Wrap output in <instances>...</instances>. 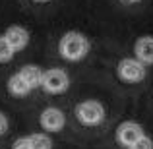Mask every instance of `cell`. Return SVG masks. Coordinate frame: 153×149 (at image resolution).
Returning <instances> with one entry per match:
<instances>
[{
  "label": "cell",
  "mask_w": 153,
  "mask_h": 149,
  "mask_svg": "<svg viewBox=\"0 0 153 149\" xmlns=\"http://www.w3.org/2000/svg\"><path fill=\"white\" fill-rule=\"evenodd\" d=\"M58 50H60V56L64 60L78 62V60H83L87 56V52H89V41H87L85 35L78 33V31H68L60 39Z\"/></svg>",
  "instance_id": "6da1fadb"
},
{
  "label": "cell",
  "mask_w": 153,
  "mask_h": 149,
  "mask_svg": "<svg viewBox=\"0 0 153 149\" xmlns=\"http://www.w3.org/2000/svg\"><path fill=\"white\" fill-rule=\"evenodd\" d=\"M76 118L83 126H99L105 120V107L95 99L82 101L76 107Z\"/></svg>",
  "instance_id": "7a4b0ae2"
},
{
  "label": "cell",
  "mask_w": 153,
  "mask_h": 149,
  "mask_svg": "<svg viewBox=\"0 0 153 149\" xmlns=\"http://www.w3.org/2000/svg\"><path fill=\"white\" fill-rule=\"evenodd\" d=\"M41 87L51 95H60L68 91V87H70V76L60 68H49L43 72Z\"/></svg>",
  "instance_id": "3957f363"
},
{
  "label": "cell",
  "mask_w": 153,
  "mask_h": 149,
  "mask_svg": "<svg viewBox=\"0 0 153 149\" xmlns=\"http://www.w3.org/2000/svg\"><path fill=\"white\" fill-rule=\"evenodd\" d=\"M118 76L128 83H140L146 79L147 68L136 58H122L118 62Z\"/></svg>",
  "instance_id": "277c9868"
},
{
  "label": "cell",
  "mask_w": 153,
  "mask_h": 149,
  "mask_svg": "<svg viewBox=\"0 0 153 149\" xmlns=\"http://www.w3.org/2000/svg\"><path fill=\"white\" fill-rule=\"evenodd\" d=\"M143 136H146L143 128L138 122H134V120H126V122L118 124V128H116V142H118V145H122L126 149H130Z\"/></svg>",
  "instance_id": "5b68a950"
},
{
  "label": "cell",
  "mask_w": 153,
  "mask_h": 149,
  "mask_svg": "<svg viewBox=\"0 0 153 149\" xmlns=\"http://www.w3.org/2000/svg\"><path fill=\"white\" fill-rule=\"evenodd\" d=\"M39 122H41L43 130L47 132H60L64 128V124H66V116H64V112L60 108L47 107L39 116Z\"/></svg>",
  "instance_id": "8992f818"
},
{
  "label": "cell",
  "mask_w": 153,
  "mask_h": 149,
  "mask_svg": "<svg viewBox=\"0 0 153 149\" xmlns=\"http://www.w3.org/2000/svg\"><path fill=\"white\" fill-rule=\"evenodd\" d=\"M4 39L8 41V45L12 47V50L18 52V50H23L29 43V31L22 25H12L6 29L4 33Z\"/></svg>",
  "instance_id": "52a82bcc"
},
{
  "label": "cell",
  "mask_w": 153,
  "mask_h": 149,
  "mask_svg": "<svg viewBox=\"0 0 153 149\" xmlns=\"http://www.w3.org/2000/svg\"><path fill=\"white\" fill-rule=\"evenodd\" d=\"M134 52H136V60L147 66L153 64V37L146 35V37H140L134 45Z\"/></svg>",
  "instance_id": "ba28073f"
},
{
  "label": "cell",
  "mask_w": 153,
  "mask_h": 149,
  "mask_svg": "<svg viewBox=\"0 0 153 149\" xmlns=\"http://www.w3.org/2000/svg\"><path fill=\"white\" fill-rule=\"evenodd\" d=\"M19 76H22V79L29 85V89H37V87H41V79H43V70L39 66H35V64H27V66H23L22 70L18 72Z\"/></svg>",
  "instance_id": "9c48e42d"
},
{
  "label": "cell",
  "mask_w": 153,
  "mask_h": 149,
  "mask_svg": "<svg viewBox=\"0 0 153 149\" xmlns=\"http://www.w3.org/2000/svg\"><path fill=\"white\" fill-rule=\"evenodd\" d=\"M8 91H10L12 95H16V97H25L27 93H31L29 85L22 79L19 74H14L10 79H8Z\"/></svg>",
  "instance_id": "30bf717a"
},
{
  "label": "cell",
  "mask_w": 153,
  "mask_h": 149,
  "mask_svg": "<svg viewBox=\"0 0 153 149\" xmlns=\"http://www.w3.org/2000/svg\"><path fill=\"white\" fill-rule=\"evenodd\" d=\"M27 143H29V149H52L51 138L45 136V134H31V136H27Z\"/></svg>",
  "instance_id": "8fae6325"
},
{
  "label": "cell",
  "mask_w": 153,
  "mask_h": 149,
  "mask_svg": "<svg viewBox=\"0 0 153 149\" xmlns=\"http://www.w3.org/2000/svg\"><path fill=\"white\" fill-rule=\"evenodd\" d=\"M16 52L12 50V47L8 45V41L4 39V35H0V64L4 62H10L12 58H14Z\"/></svg>",
  "instance_id": "7c38bea8"
},
{
  "label": "cell",
  "mask_w": 153,
  "mask_h": 149,
  "mask_svg": "<svg viewBox=\"0 0 153 149\" xmlns=\"http://www.w3.org/2000/svg\"><path fill=\"white\" fill-rule=\"evenodd\" d=\"M130 149H153V139L147 138V136H143V138H140Z\"/></svg>",
  "instance_id": "4fadbf2b"
},
{
  "label": "cell",
  "mask_w": 153,
  "mask_h": 149,
  "mask_svg": "<svg viewBox=\"0 0 153 149\" xmlns=\"http://www.w3.org/2000/svg\"><path fill=\"white\" fill-rule=\"evenodd\" d=\"M12 149H29V143H27V138H18L14 142Z\"/></svg>",
  "instance_id": "5bb4252c"
},
{
  "label": "cell",
  "mask_w": 153,
  "mask_h": 149,
  "mask_svg": "<svg viewBox=\"0 0 153 149\" xmlns=\"http://www.w3.org/2000/svg\"><path fill=\"white\" fill-rule=\"evenodd\" d=\"M8 132V118L4 112H0V136H4Z\"/></svg>",
  "instance_id": "9a60e30c"
},
{
  "label": "cell",
  "mask_w": 153,
  "mask_h": 149,
  "mask_svg": "<svg viewBox=\"0 0 153 149\" xmlns=\"http://www.w3.org/2000/svg\"><path fill=\"white\" fill-rule=\"evenodd\" d=\"M124 2H128V4H136V2H140V0H124Z\"/></svg>",
  "instance_id": "2e32d148"
},
{
  "label": "cell",
  "mask_w": 153,
  "mask_h": 149,
  "mask_svg": "<svg viewBox=\"0 0 153 149\" xmlns=\"http://www.w3.org/2000/svg\"><path fill=\"white\" fill-rule=\"evenodd\" d=\"M35 2H47V0H35Z\"/></svg>",
  "instance_id": "e0dca14e"
}]
</instances>
